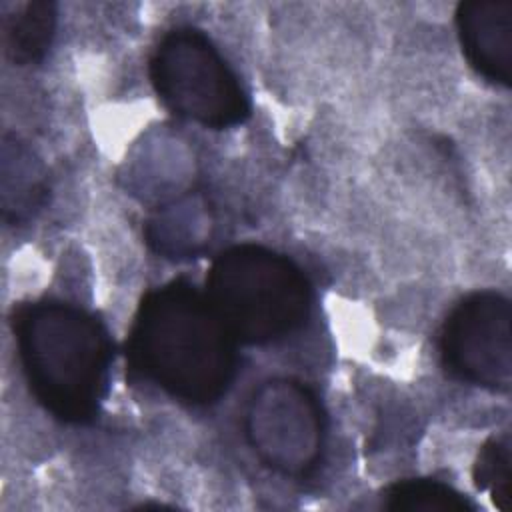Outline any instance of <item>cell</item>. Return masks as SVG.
Segmentation results:
<instances>
[{"label": "cell", "mask_w": 512, "mask_h": 512, "mask_svg": "<svg viewBox=\"0 0 512 512\" xmlns=\"http://www.w3.org/2000/svg\"><path fill=\"white\" fill-rule=\"evenodd\" d=\"M236 346L206 294L178 278L142 298L126 358L134 374L170 398L208 406L226 394L236 376Z\"/></svg>", "instance_id": "1"}, {"label": "cell", "mask_w": 512, "mask_h": 512, "mask_svg": "<svg viewBox=\"0 0 512 512\" xmlns=\"http://www.w3.org/2000/svg\"><path fill=\"white\" fill-rule=\"evenodd\" d=\"M12 332L36 402L64 424L94 422L112 364L108 330L78 306L40 300L14 310Z\"/></svg>", "instance_id": "2"}, {"label": "cell", "mask_w": 512, "mask_h": 512, "mask_svg": "<svg viewBox=\"0 0 512 512\" xmlns=\"http://www.w3.org/2000/svg\"><path fill=\"white\" fill-rule=\"evenodd\" d=\"M204 294L230 336L248 346L296 332L312 306V288L298 264L260 244L222 250L208 270Z\"/></svg>", "instance_id": "3"}, {"label": "cell", "mask_w": 512, "mask_h": 512, "mask_svg": "<svg viewBox=\"0 0 512 512\" xmlns=\"http://www.w3.org/2000/svg\"><path fill=\"white\" fill-rule=\"evenodd\" d=\"M148 74L158 98L180 118L220 130L250 116V98L240 78L198 28L166 32L150 56Z\"/></svg>", "instance_id": "4"}, {"label": "cell", "mask_w": 512, "mask_h": 512, "mask_svg": "<svg viewBox=\"0 0 512 512\" xmlns=\"http://www.w3.org/2000/svg\"><path fill=\"white\" fill-rule=\"evenodd\" d=\"M244 434L266 468L280 476H306L324 450L322 404L314 390L296 378L266 380L248 402Z\"/></svg>", "instance_id": "5"}, {"label": "cell", "mask_w": 512, "mask_h": 512, "mask_svg": "<svg viewBox=\"0 0 512 512\" xmlns=\"http://www.w3.org/2000/svg\"><path fill=\"white\" fill-rule=\"evenodd\" d=\"M444 370L466 384L508 394L512 386V306L496 290L464 296L442 324Z\"/></svg>", "instance_id": "6"}, {"label": "cell", "mask_w": 512, "mask_h": 512, "mask_svg": "<svg viewBox=\"0 0 512 512\" xmlns=\"http://www.w3.org/2000/svg\"><path fill=\"white\" fill-rule=\"evenodd\" d=\"M454 22L468 64L488 82L508 88L512 82V2H460Z\"/></svg>", "instance_id": "7"}, {"label": "cell", "mask_w": 512, "mask_h": 512, "mask_svg": "<svg viewBox=\"0 0 512 512\" xmlns=\"http://www.w3.org/2000/svg\"><path fill=\"white\" fill-rule=\"evenodd\" d=\"M46 198V180L40 162L16 138L2 144V210L4 220L20 224L30 218Z\"/></svg>", "instance_id": "8"}, {"label": "cell", "mask_w": 512, "mask_h": 512, "mask_svg": "<svg viewBox=\"0 0 512 512\" xmlns=\"http://www.w3.org/2000/svg\"><path fill=\"white\" fill-rule=\"evenodd\" d=\"M56 4L30 0L2 16V42L6 58L16 66L36 64L48 52L56 32Z\"/></svg>", "instance_id": "9"}, {"label": "cell", "mask_w": 512, "mask_h": 512, "mask_svg": "<svg viewBox=\"0 0 512 512\" xmlns=\"http://www.w3.org/2000/svg\"><path fill=\"white\" fill-rule=\"evenodd\" d=\"M382 506L392 512H476V504L454 486L434 478H408L382 492Z\"/></svg>", "instance_id": "10"}, {"label": "cell", "mask_w": 512, "mask_h": 512, "mask_svg": "<svg viewBox=\"0 0 512 512\" xmlns=\"http://www.w3.org/2000/svg\"><path fill=\"white\" fill-rule=\"evenodd\" d=\"M472 478L478 490L488 492L494 506L502 512L512 508V442L510 434H494L480 446Z\"/></svg>", "instance_id": "11"}]
</instances>
